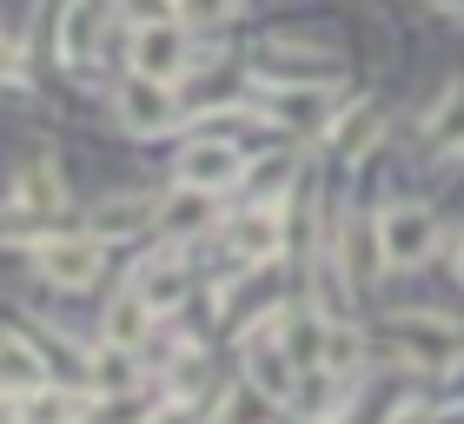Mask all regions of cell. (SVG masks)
<instances>
[{
    "label": "cell",
    "instance_id": "cell-1",
    "mask_svg": "<svg viewBox=\"0 0 464 424\" xmlns=\"http://www.w3.org/2000/svg\"><path fill=\"white\" fill-rule=\"evenodd\" d=\"M186 34L179 20H146V27H133V73H153V80H179L186 73Z\"/></svg>",
    "mask_w": 464,
    "mask_h": 424
},
{
    "label": "cell",
    "instance_id": "cell-2",
    "mask_svg": "<svg viewBox=\"0 0 464 424\" xmlns=\"http://www.w3.org/2000/svg\"><path fill=\"white\" fill-rule=\"evenodd\" d=\"M120 120L133 133H166L179 120V100H173V80H153V73H133V87L120 93Z\"/></svg>",
    "mask_w": 464,
    "mask_h": 424
},
{
    "label": "cell",
    "instance_id": "cell-3",
    "mask_svg": "<svg viewBox=\"0 0 464 424\" xmlns=\"http://www.w3.org/2000/svg\"><path fill=\"white\" fill-rule=\"evenodd\" d=\"M378 239H385L392 265H418L431 252V212L425 206H392L385 219H378Z\"/></svg>",
    "mask_w": 464,
    "mask_h": 424
},
{
    "label": "cell",
    "instance_id": "cell-4",
    "mask_svg": "<svg viewBox=\"0 0 464 424\" xmlns=\"http://www.w3.org/2000/svg\"><path fill=\"white\" fill-rule=\"evenodd\" d=\"M93 272H100V239H47V246H40V279L87 285Z\"/></svg>",
    "mask_w": 464,
    "mask_h": 424
},
{
    "label": "cell",
    "instance_id": "cell-5",
    "mask_svg": "<svg viewBox=\"0 0 464 424\" xmlns=\"http://www.w3.org/2000/svg\"><path fill=\"white\" fill-rule=\"evenodd\" d=\"M246 166H239V153L232 146H193V153L179 159V179L186 186H206V193H219V186H232Z\"/></svg>",
    "mask_w": 464,
    "mask_h": 424
},
{
    "label": "cell",
    "instance_id": "cell-6",
    "mask_svg": "<svg viewBox=\"0 0 464 424\" xmlns=\"http://www.w3.org/2000/svg\"><path fill=\"white\" fill-rule=\"evenodd\" d=\"M226 239L246 252V259H272L279 252V212L272 206H252V212H239V219L226 226Z\"/></svg>",
    "mask_w": 464,
    "mask_h": 424
},
{
    "label": "cell",
    "instance_id": "cell-7",
    "mask_svg": "<svg viewBox=\"0 0 464 424\" xmlns=\"http://www.w3.org/2000/svg\"><path fill=\"white\" fill-rule=\"evenodd\" d=\"M378 259H385V239H372V226L365 219H352L345 226V252H339V272H345V285H365Z\"/></svg>",
    "mask_w": 464,
    "mask_h": 424
},
{
    "label": "cell",
    "instance_id": "cell-8",
    "mask_svg": "<svg viewBox=\"0 0 464 424\" xmlns=\"http://www.w3.org/2000/svg\"><path fill=\"white\" fill-rule=\"evenodd\" d=\"M372 140H378V106H345V120L325 133V146H332L339 159H358Z\"/></svg>",
    "mask_w": 464,
    "mask_h": 424
},
{
    "label": "cell",
    "instance_id": "cell-9",
    "mask_svg": "<svg viewBox=\"0 0 464 424\" xmlns=\"http://www.w3.org/2000/svg\"><path fill=\"white\" fill-rule=\"evenodd\" d=\"M272 113H279L285 126H325V93H319V80H305V87H285V93H272Z\"/></svg>",
    "mask_w": 464,
    "mask_h": 424
},
{
    "label": "cell",
    "instance_id": "cell-10",
    "mask_svg": "<svg viewBox=\"0 0 464 424\" xmlns=\"http://www.w3.org/2000/svg\"><path fill=\"white\" fill-rule=\"evenodd\" d=\"M146 318H153V305H146V292H126V299L107 312V345H126L133 352L146 338Z\"/></svg>",
    "mask_w": 464,
    "mask_h": 424
},
{
    "label": "cell",
    "instance_id": "cell-11",
    "mask_svg": "<svg viewBox=\"0 0 464 424\" xmlns=\"http://www.w3.org/2000/svg\"><path fill=\"white\" fill-rule=\"evenodd\" d=\"M140 292H146V305H153V312H173L186 299V272L173 259H153V265L140 272Z\"/></svg>",
    "mask_w": 464,
    "mask_h": 424
},
{
    "label": "cell",
    "instance_id": "cell-12",
    "mask_svg": "<svg viewBox=\"0 0 464 424\" xmlns=\"http://www.w3.org/2000/svg\"><path fill=\"white\" fill-rule=\"evenodd\" d=\"M53 206H60V179L47 173V166H27L20 186H14V212L27 219V212H53Z\"/></svg>",
    "mask_w": 464,
    "mask_h": 424
},
{
    "label": "cell",
    "instance_id": "cell-13",
    "mask_svg": "<svg viewBox=\"0 0 464 424\" xmlns=\"http://www.w3.org/2000/svg\"><path fill=\"white\" fill-rule=\"evenodd\" d=\"M206 219H213V193H206V186H186V193L173 199V212H166L173 232H199Z\"/></svg>",
    "mask_w": 464,
    "mask_h": 424
},
{
    "label": "cell",
    "instance_id": "cell-14",
    "mask_svg": "<svg viewBox=\"0 0 464 424\" xmlns=\"http://www.w3.org/2000/svg\"><path fill=\"white\" fill-rule=\"evenodd\" d=\"M93 0H80V7L67 14V34H60V53H67V60H87V40H93Z\"/></svg>",
    "mask_w": 464,
    "mask_h": 424
},
{
    "label": "cell",
    "instance_id": "cell-15",
    "mask_svg": "<svg viewBox=\"0 0 464 424\" xmlns=\"http://www.w3.org/2000/svg\"><path fill=\"white\" fill-rule=\"evenodd\" d=\"M34 378H40V358H34V345H27V338L14 332V338H7V385H14V398L27 391Z\"/></svg>",
    "mask_w": 464,
    "mask_h": 424
},
{
    "label": "cell",
    "instance_id": "cell-16",
    "mask_svg": "<svg viewBox=\"0 0 464 424\" xmlns=\"http://www.w3.org/2000/svg\"><path fill=\"white\" fill-rule=\"evenodd\" d=\"M133 226H146V206L140 199H107V206H100V219H93V232H107V239H113V232H133Z\"/></svg>",
    "mask_w": 464,
    "mask_h": 424
},
{
    "label": "cell",
    "instance_id": "cell-17",
    "mask_svg": "<svg viewBox=\"0 0 464 424\" xmlns=\"http://www.w3.org/2000/svg\"><path fill=\"white\" fill-rule=\"evenodd\" d=\"M232 14H239V0H179V20H193V27H219Z\"/></svg>",
    "mask_w": 464,
    "mask_h": 424
},
{
    "label": "cell",
    "instance_id": "cell-18",
    "mask_svg": "<svg viewBox=\"0 0 464 424\" xmlns=\"http://www.w3.org/2000/svg\"><path fill=\"white\" fill-rule=\"evenodd\" d=\"M120 7L146 27V20H173V14H179V0H120Z\"/></svg>",
    "mask_w": 464,
    "mask_h": 424
},
{
    "label": "cell",
    "instance_id": "cell-19",
    "mask_svg": "<svg viewBox=\"0 0 464 424\" xmlns=\"http://www.w3.org/2000/svg\"><path fill=\"white\" fill-rule=\"evenodd\" d=\"M285 179H292V166H285V159H272V166H259V173H252V186H259V193H279Z\"/></svg>",
    "mask_w": 464,
    "mask_h": 424
},
{
    "label": "cell",
    "instance_id": "cell-20",
    "mask_svg": "<svg viewBox=\"0 0 464 424\" xmlns=\"http://www.w3.org/2000/svg\"><path fill=\"white\" fill-rule=\"evenodd\" d=\"M458 272H464V246H458Z\"/></svg>",
    "mask_w": 464,
    "mask_h": 424
}]
</instances>
